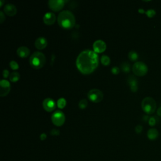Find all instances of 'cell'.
I'll list each match as a JSON object with an SVG mask.
<instances>
[{"instance_id":"obj_1","label":"cell","mask_w":161,"mask_h":161,"mask_svg":"<svg viewBox=\"0 0 161 161\" xmlns=\"http://www.w3.org/2000/svg\"><path fill=\"white\" fill-rule=\"evenodd\" d=\"M99 65V57L97 53L91 50L82 51L76 59V66L84 74L92 73Z\"/></svg>"},{"instance_id":"obj_2","label":"cell","mask_w":161,"mask_h":161,"mask_svg":"<svg viewBox=\"0 0 161 161\" xmlns=\"http://www.w3.org/2000/svg\"><path fill=\"white\" fill-rule=\"evenodd\" d=\"M57 21L59 25L66 29L73 28L76 24V18L74 14L69 10H64L59 14Z\"/></svg>"},{"instance_id":"obj_3","label":"cell","mask_w":161,"mask_h":161,"mask_svg":"<svg viewBox=\"0 0 161 161\" xmlns=\"http://www.w3.org/2000/svg\"><path fill=\"white\" fill-rule=\"evenodd\" d=\"M46 61V56L41 52H35L30 57V66L36 69L42 68Z\"/></svg>"},{"instance_id":"obj_4","label":"cell","mask_w":161,"mask_h":161,"mask_svg":"<svg viewBox=\"0 0 161 161\" xmlns=\"http://www.w3.org/2000/svg\"><path fill=\"white\" fill-rule=\"evenodd\" d=\"M142 108L148 115L153 114L156 110V102L151 97H146L142 101Z\"/></svg>"},{"instance_id":"obj_5","label":"cell","mask_w":161,"mask_h":161,"mask_svg":"<svg viewBox=\"0 0 161 161\" xmlns=\"http://www.w3.org/2000/svg\"><path fill=\"white\" fill-rule=\"evenodd\" d=\"M134 73L137 76H144L148 72V67L143 62H136L132 67Z\"/></svg>"},{"instance_id":"obj_6","label":"cell","mask_w":161,"mask_h":161,"mask_svg":"<svg viewBox=\"0 0 161 161\" xmlns=\"http://www.w3.org/2000/svg\"><path fill=\"white\" fill-rule=\"evenodd\" d=\"M51 120L52 123L56 126H60L65 122L66 116L62 112L57 110L52 115Z\"/></svg>"},{"instance_id":"obj_7","label":"cell","mask_w":161,"mask_h":161,"mask_svg":"<svg viewBox=\"0 0 161 161\" xmlns=\"http://www.w3.org/2000/svg\"><path fill=\"white\" fill-rule=\"evenodd\" d=\"M88 98L92 102L100 103L103 99V93L100 90L93 89L88 92Z\"/></svg>"},{"instance_id":"obj_8","label":"cell","mask_w":161,"mask_h":161,"mask_svg":"<svg viewBox=\"0 0 161 161\" xmlns=\"http://www.w3.org/2000/svg\"><path fill=\"white\" fill-rule=\"evenodd\" d=\"M66 2V1H64V0H49L48 4L51 9L54 12H58L62 9Z\"/></svg>"},{"instance_id":"obj_9","label":"cell","mask_w":161,"mask_h":161,"mask_svg":"<svg viewBox=\"0 0 161 161\" xmlns=\"http://www.w3.org/2000/svg\"><path fill=\"white\" fill-rule=\"evenodd\" d=\"M0 88H1V90H0V96L2 97L3 96H6L10 91L11 89V85L8 81L2 79L0 82Z\"/></svg>"},{"instance_id":"obj_10","label":"cell","mask_w":161,"mask_h":161,"mask_svg":"<svg viewBox=\"0 0 161 161\" xmlns=\"http://www.w3.org/2000/svg\"><path fill=\"white\" fill-rule=\"evenodd\" d=\"M43 107L46 111L48 112H50L53 111L56 108V103L54 100L52 98H46L43 101Z\"/></svg>"},{"instance_id":"obj_11","label":"cell","mask_w":161,"mask_h":161,"mask_svg":"<svg viewBox=\"0 0 161 161\" xmlns=\"http://www.w3.org/2000/svg\"><path fill=\"white\" fill-rule=\"evenodd\" d=\"M93 49L96 53L103 52L106 49V43L102 40H96L93 44Z\"/></svg>"},{"instance_id":"obj_12","label":"cell","mask_w":161,"mask_h":161,"mask_svg":"<svg viewBox=\"0 0 161 161\" xmlns=\"http://www.w3.org/2000/svg\"><path fill=\"white\" fill-rule=\"evenodd\" d=\"M127 83L130 86V88L132 92H137L138 90V80L137 79L131 75L127 79Z\"/></svg>"},{"instance_id":"obj_13","label":"cell","mask_w":161,"mask_h":161,"mask_svg":"<svg viewBox=\"0 0 161 161\" xmlns=\"http://www.w3.org/2000/svg\"><path fill=\"white\" fill-rule=\"evenodd\" d=\"M44 22L47 25H51L55 23L56 20V15L52 12H47L45 14L44 18Z\"/></svg>"},{"instance_id":"obj_14","label":"cell","mask_w":161,"mask_h":161,"mask_svg":"<svg viewBox=\"0 0 161 161\" xmlns=\"http://www.w3.org/2000/svg\"><path fill=\"white\" fill-rule=\"evenodd\" d=\"M4 12L7 15L10 16H13L16 14L17 9L14 5L8 3L5 5Z\"/></svg>"},{"instance_id":"obj_15","label":"cell","mask_w":161,"mask_h":161,"mask_svg":"<svg viewBox=\"0 0 161 161\" xmlns=\"http://www.w3.org/2000/svg\"><path fill=\"white\" fill-rule=\"evenodd\" d=\"M47 46V40L46 38L40 37L36 39L35 42V46L38 50L45 49Z\"/></svg>"},{"instance_id":"obj_16","label":"cell","mask_w":161,"mask_h":161,"mask_svg":"<svg viewBox=\"0 0 161 161\" xmlns=\"http://www.w3.org/2000/svg\"><path fill=\"white\" fill-rule=\"evenodd\" d=\"M16 52L19 57L25 58V57H27L30 55V50L28 47L25 46H21L18 48Z\"/></svg>"},{"instance_id":"obj_17","label":"cell","mask_w":161,"mask_h":161,"mask_svg":"<svg viewBox=\"0 0 161 161\" xmlns=\"http://www.w3.org/2000/svg\"><path fill=\"white\" fill-rule=\"evenodd\" d=\"M147 137L149 139V140L151 141H154L156 139H157L159 137V132L158 130L156 129V128H151V129H149L147 132Z\"/></svg>"},{"instance_id":"obj_18","label":"cell","mask_w":161,"mask_h":161,"mask_svg":"<svg viewBox=\"0 0 161 161\" xmlns=\"http://www.w3.org/2000/svg\"><path fill=\"white\" fill-rule=\"evenodd\" d=\"M20 78V75L18 72L14 71L9 75V80L12 82H17Z\"/></svg>"},{"instance_id":"obj_19","label":"cell","mask_w":161,"mask_h":161,"mask_svg":"<svg viewBox=\"0 0 161 161\" xmlns=\"http://www.w3.org/2000/svg\"><path fill=\"white\" fill-rule=\"evenodd\" d=\"M121 69L123 72L128 73L130 71V64L127 62H123L120 65Z\"/></svg>"},{"instance_id":"obj_20","label":"cell","mask_w":161,"mask_h":161,"mask_svg":"<svg viewBox=\"0 0 161 161\" xmlns=\"http://www.w3.org/2000/svg\"><path fill=\"white\" fill-rule=\"evenodd\" d=\"M128 58L131 61H136L138 59V53L135 50H131L128 53Z\"/></svg>"},{"instance_id":"obj_21","label":"cell","mask_w":161,"mask_h":161,"mask_svg":"<svg viewBox=\"0 0 161 161\" xmlns=\"http://www.w3.org/2000/svg\"><path fill=\"white\" fill-rule=\"evenodd\" d=\"M101 62L103 65L104 66H108L111 62L110 58L106 55H103L101 57Z\"/></svg>"},{"instance_id":"obj_22","label":"cell","mask_w":161,"mask_h":161,"mask_svg":"<svg viewBox=\"0 0 161 161\" xmlns=\"http://www.w3.org/2000/svg\"><path fill=\"white\" fill-rule=\"evenodd\" d=\"M66 100L65 99L63 98L59 99L57 101V106H59V108H64V107L66 106Z\"/></svg>"},{"instance_id":"obj_23","label":"cell","mask_w":161,"mask_h":161,"mask_svg":"<svg viewBox=\"0 0 161 161\" xmlns=\"http://www.w3.org/2000/svg\"><path fill=\"white\" fill-rule=\"evenodd\" d=\"M157 118H156L155 116H151L150 117V119L148 120V124L150 126H155L157 123Z\"/></svg>"},{"instance_id":"obj_24","label":"cell","mask_w":161,"mask_h":161,"mask_svg":"<svg viewBox=\"0 0 161 161\" xmlns=\"http://www.w3.org/2000/svg\"><path fill=\"white\" fill-rule=\"evenodd\" d=\"M88 101L86 100H84V99L82 100L79 103V107L81 109H84L85 108H86L87 106H88Z\"/></svg>"},{"instance_id":"obj_25","label":"cell","mask_w":161,"mask_h":161,"mask_svg":"<svg viewBox=\"0 0 161 161\" xmlns=\"http://www.w3.org/2000/svg\"><path fill=\"white\" fill-rule=\"evenodd\" d=\"M9 66L13 70H16L19 68L18 64L15 60H12L9 62Z\"/></svg>"},{"instance_id":"obj_26","label":"cell","mask_w":161,"mask_h":161,"mask_svg":"<svg viewBox=\"0 0 161 161\" xmlns=\"http://www.w3.org/2000/svg\"><path fill=\"white\" fill-rule=\"evenodd\" d=\"M145 13L147 15V16L151 18V17H153L154 16H155V15L156 14V12L154 9H148L145 12Z\"/></svg>"},{"instance_id":"obj_27","label":"cell","mask_w":161,"mask_h":161,"mask_svg":"<svg viewBox=\"0 0 161 161\" xmlns=\"http://www.w3.org/2000/svg\"><path fill=\"white\" fill-rule=\"evenodd\" d=\"M135 130L136 133H137V134H141L142 132V130H143V127L141 125H138L137 126H136V127L135 128Z\"/></svg>"},{"instance_id":"obj_28","label":"cell","mask_w":161,"mask_h":161,"mask_svg":"<svg viewBox=\"0 0 161 161\" xmlns=\"http://www.w3.org/2000/svg\"><path fill=\"white\" fill-rule=\"evenodd\" d=\"M50 134L52 136H57L60 134V132L59 130L56 129V128H53L51 131H50Z\"/></svg>"},{"instance_id":"obj_29","label":"cell","mask_w":161,"mask_h":161,"mask_svg":"<svg viewBox=\"0 0 161 161\" xmlns=\"http://www.w3.org/2000/svg\"><path fill=\"white\" fill-rule=\"evenodd\" d=\"M112 72L113 74H119L120 72V69H119V68H118L116 66H115V67L112 68Z\"/></svg>"},{"instance_id":"obj_30","label":"cell","mask_w":161,"mask_h":161,"mask_svg":"<svg viewBox=\"0 0 161 161\" xmlns=\"http://www.w3.org/2000/svg\"><path fill=\"white\" fill-rule=\"evenodd\" d=\"M5 20V16L2 11H1V12H0V23L1 24L3 23Z\"/></svg>"},{"instance_id":"obj_31","label":"cell","mask_w":161,"mask_h":161,"mask_svg":"<svg viewBox=\"0 0 161 161\" xmlns=\"http://www.w3.org/2000/svg\"><path fill=\"white\" fill-rule=\"evenodd\" d=\"M3 76L4 78H6L9 76V71L7 69H5L3 72Z\"/></svg>"},{"instance_id":"obj_32","label":"cell","mask_w":161,"mask_h":161,"mask_svg":"<svg viewBox=\"0 0 161 161\" xmlns=\"http://www.w3.org/2000/svg\"><path fill=\"white\" fill-rule=\"evenodd\" d=\"M40 138L41 141H45L46 139L47 138V135L45 133H42L40 135Z\"/></svg>"},{"instance_id":"obj_33","label":"cell","mask_w":161,"mask_h":161,"mask_svg":"<svg viewBox=\"0 0 161 161\" xmlns=\"http://www.w3.org/2000/svg\"><path fill=\"white\" fill-rule=\"evenodd\" d=\"M149 119H150V117H149L148 115H144L143 117H142V120H143V121H144L145 122H147V121L148 122Z\"/></svg>"},{"instance_id":"obj_34","label":"cell","mask_w":161,"mask_h":161,"mask_svg":"<svg viewBox=\"0 0 161 161\" xmlns=\"http://www.w3.org/2000/svg\"><path fill=\"white\" fill-rule=\"evenodd\" d=\"M157 115L159 116H160V117H161V106L159 107V108L157 109Z\"/></svg>"},{"instance_id":"obj_35","label":"cell","mask_w":161,"mask_h":161,"mask_svg":"<svg viewBox=\"0 0 161 161\" xmlns=\"http://www.w3.org/2000/svg\"><path fill=\"white\" fill-rule=\"evenodd\" d=\"M3 1H0V6H2V5H3Z\"/></svg>"}]
</instances>
